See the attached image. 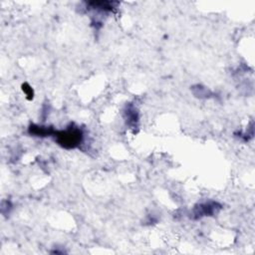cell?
I'll list each match as a JSON object with an SVG mask.
<instances>
[{"mask_svg": "<svg viewBox=\"0 0 255 255\" xmlns=\"http://www.w3.org/2000/svg\"><path fill=\"white\" fill-rule=\"evenodd\" d=\"M82 134L78 129H70L66 131H61L58 134V141L66 147H74L80 140Z\"/></svg>", "mask_w": 255, "mask_h": 255, "instance_id": "6da1fadb", "label": "cell"}]
</instances>
